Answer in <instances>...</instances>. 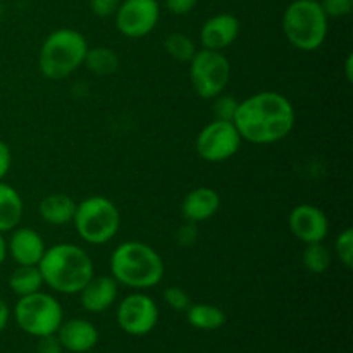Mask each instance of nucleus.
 <instances>
[{"label":"nucleus","instance_id":"obj_34","mask_svg":"<svg viewBox=\"0 0 353 353\" xmlns=\"http://www.w3.org/2000/svg\"><path fill=\"white\" fill-rule=\"evenodd\" d=\"M9 305L6 303V300L0 299V333L7 327V323H9Z\"/></svg>","mask_w":353,"mask_h":353},{"label":"nucleus","instance_id":"obj_6","mask_svg":"<svg viewBox=\"0 0 353 353\" xmlns=\"http://www.w3.org/2000/svg\"><path fill=\"white\" fill-rule=\"evenodd\" d=\"M72 224L83 241L90 245H105L114 240L119 231L121 214L112 200L93 195L76 205Z\"/></svg>","mask_w":353,"mask_h":353},{"label":"nucleus","instance_id":"obj_4","mask_svg":"<svg viewBox=\"0 0 353 353\" xmlns=\"http://www.w3.org/2000/svg\"><path fill=\"white\" fill-rule=\"evenodd\" d=\"M88 43L79 31L61 28L48 34L38 52V68L47 79H64L85 62Z\"/></svg>","mask_w":353,"mask_h":353},{"label":"nucleus","instance_id":"obj_3","mask_svg":"<svg viewBox=\"0 0 353 353\" xmlns=\"http://www.w3.org/2000/svg\"><path fill=\"white\" fill-rule=\"evenodd\" d=\"M164 261L155 248L143 241H124L110 255V276L126 288L143 292L164 278Z\"/></svg>","mask_w":353,"mask_h":353},{"label":"nucleus","instance_id":"obj_7","mask_svg":"<svg viewBox=\"0 0 353 353\" xmlns=\"http://www.w3.org/2000/svg\"><path fill=\"white\" fill-rule=\"evenodd\" d=\"M14 319L26 334L37 338L54 336L64 321V310L59 300L40 292L19 296L14 307Z\"/></svg>","mask_w":353,"mask_h":353},{"label":"nucleus","instance_id":"obj_22","mask_svg":"<svg viewBox=\"0 0 353 353\" xmlns=\"http://www.w3.org/2000/svg\"><path fill=\"white\" fill-rule=\"evenodd\" d=\"M83 65L97 76H110L119 69V57L109 47H88Z\"/></svg>","mask_w":353,"mask_h":353},{"label":"nucleus","instance_id":"obj_17","mask_svg":"<svg viewBox=\"0 0 353 353\" xmlns=\"http://www.w3.org/2000/svg\"><path fill=\"white\" fill-rule=\"evenodd\" d=\"M221 207V196L209 186L192 190L181 202V214L188 223H205L212 219Z\"/></svg>","mask_w":353,"mask_h":353},{"label":"nucleus","instance_id":"obj_1","mask_svg":"<svg viewBox=\"0 0 353 353\" xmlns=\"http://www.w3.org/2000/svg\"><path fill=\"white\" fill-rule=\"evenodd\" d=\"M295 107L278 92H259L240 102L234 126L241 140L255 145L281 141L295 128Z\"/></svg>","mask_w":353,"mask_h":353},{"label":"nucleus","instance_id":"obj_9","mask_svg":"<svg viewBox=\"0 0 353 353\" xmlns=\"http://www.w3.org/2000/svg\"><path fill=\"white\" fill-rule=\"evenodd\" d=\"M241 137L234 123L214 119L199 133L195 141L196 154L202 161L216 164L233 157L241 147Z\"/></svg>","mask_w":353,"mask_h":353},{"label":"nucleus","instance_id":"obj_28","mask_svg":"<svg viewBox=\"0 0 353 353\" xmlns=\"http://www.w3.org/2000/svg\"><path fill=\"white\" fill-rule=\"evenodd\" d=\"M321 9L330 17H345L353 10V0H319Z\"/></svg>","mask_w":353,"mask_h":353},{"label":"nucleus","instance_id":"obj_24","mask_svg":"<svg viewBox=\"0 0 353 353\" xmlns=\"http://www.w3.org/2000/svg\"><path fill=\"white\" fill-rule=\"evenodd\" d=\"M164 48L169 57L178 62H190L195 55L196 47L192 38L185 33H171L164 41Z\"/></svg>","mask_w":353,"mask_h":353},{"label":"nucleus","instance_id":"obj_27","mask_svg":"<svg viewBox=\"0 0 353 353\" xmlns=\"http://www.w3.org/2000/svg\"><path fill=\"white\" fill-rule=\"evenodd\" d=\"M164 302L168 303L169 309L176 310V312H186L188 307L192 305L190 295L179 286H169L164 290Z\"/></svg>","mask_w":353,"mask_h":353},{"label":"nucleus","instance_id":"obj_33","mask_svg":"<svg viewBox=\"0 0 353 353\" xmlns=\"http://www.w3.org/2000/svg\"><path fill=\"white\" fill-rule=\"evenodd\" d=\"M41 345H40V352L41 353H61V343L57 340H54V336H47V338H40Z\"/></svg>","mask_w":353,"mask_h":353},{"label":"nucleus","instance_id":"obj_13","mask_svg":"<svg viewBox=\"0 0 353 353\" xmlns=\"http://www.w3.org/2000/svg\"><path fill=\"white\" fill-rule=\"evenodd\" d=\"M240 34V21L230 12H221L209 17L200 30V43L202 48L219 50L231 47Z\"/></svg>","mask_w":353,"mask_h":353},{"label":"nucleus","instance_id":"obj_30","mask_svg":"<svg viewBox=\"0 0 353 353\" xmlns=\"http://www.w3.org/2000/svg\"><path fill=\"white\" fill-rule=\"evenodd\" d=\"M174 238H176V241L179 243V247H192V245L196 241V238H199L196 224L195 223H188V221H186L183 226L178 228Z\"/></svg>","mask_w":353,"mask_h":353},{"label":"nucleus","instance_id":"obj_20","mask_svg":"<svg viewBox=\"0 0 353 353\" xmlns=\"http://www.w3.org/2000/svg\"><path fill=\"white\" fill-rule=\"evenodd\" d=\"M186 319L195 330L214 331L226 324V314L219 307L210 303H195L186 310Z\"/></svg>","mask_w":353,"mask_h":353},{"label":"nucleus","instance_id":"obj_29","mask_svg":"<svg viewBox=\"0 0 353 353\" xmlns=\"http://www.w3.org/2000/svg\"><path fill=\"white\" fill-rule=\"evenodd\" d=\"M123 0H90V9L99 17H112Z\"/></svg>","mask_w":353,"mask_h":353},{"label":"nucleus","instance_id":"obj_16","mask_svg":"<svg viewBox=\"0 0 353 353\" xmlns=\"http://www.w3.org/2000/svg\"><path fill=\"white\" fill-rule=\"evenodd\" d=\"M55 334L61 347L72 353L90 352L99 341V331L86 319H69L65 323L62 321Z\"/></svg>","mask_w":353,"mask_h":353},{"label":"nucleus","instance_id":"obj_11","mask_svg":"<svg viewBox=\"0 0 353 353\" xmlns=\"http://www.w3.org/2000/svg\"><path fill=\"white\" fill-rule=\"evenodd\" d=\"M116 26L128 38H143L155 30L161 17L157 0H123L117 7Z\"/></svg>","mask_w":353,"mask_h":353},{"label":"nucleus","instance_id":"obj_35","mask_svg":"<svg viewBox=\"0 0 353 353\" xmlns=\"http://www.w3.org/2000/svg\"><path fill=\"white\" fill-rule=\"evenodd\" d=\"M7 259V241L3 238V233H0V265L6 262Z\"/></svg>","mask_w":353,"mask_h":353},{"label":"nucleus","instance_id":"obj_31","mask_svg":"<svg viewBox=\"0 0 353 353\" xmlns=\"http://www.w3.org/2000/svg\"><path fill=\"white\" fill-rule=\"evenodd\" d=\"M165 9L174 16H185L196 7L199 0H164Z\"/></svg>","mask_w":353,"mask_h":353},{"label":"nucleus","instance_id":"obj_15","mask_svg":"<svg viewBox=\"0 0 353 353\" xmlns=\"http://www.w3.org/2000/svg\"><path fill=\"white\" fill-rule=\"evenodd\" d=\"M119 285L112 276H93L79 292V300L86 312L100 314L116 303Z\"/></svg>","mask_w":353,"mask_h":353},{"label":"nucleus","instance_id":"obj_14","mask_svg":"<svg viewBox=\"0 0 353 353\" xmlns=\"http://www.w3.org/2000/svg\"><path fill=\"white\" fill-rule=\"evenodd\" d=\"M45 241L33 228H19L12 230L7 243V254L12 257L17 265H38L43 257Z\"/></svg>","mask_w":353,"mask_h":353},{"label":"nucleus","instance_id":"obj_26","mask_svg":"<svg viewBox=\"0 0 353 353\" xmlns=\"http://www.w3.org/2000/svg\"><path fill=\"white\" fill-rule=\"evenodd\" d=\"M334 252H336L341 264L347 265V268H352L353 264V230L352 228H347V230H343L340 234H338L336 241H334Z\"/></svg>","mask_w":353,"mask_h":353},{"label":"nucleus","instance_id":"obj_21","mask_svg":"<svg viewBox=\"0 0 353 353\" xmlns=\"http://www.w3.org/2000/svg\"><path fill=\"white\" fill-rule=\"evenodd\" d=\"M43 278L38 265H17L9 276V286L14 295L26 296L43 288Z\"/></svg>","mask_w":353,"mask_h":353},{"label":"nucleus","instance_id":"obj_23","mask_svg":"<svg viewBox=\"0 0 353 353\" xmlns=\"http://www.w3.org/2000/svg\"><path fill=\"white\" fill-rule=\"evenodd\" d=\"M303 268L312 274H323L330 269L333 262V252L330 247L324 245V241H316V243H307L302 254Z\"/></svg>","mask_w":353,"mask_h":353},{"label":"nucleus","instance_id":"obj_32","mask_svg":"<svg viewBox=\"0 0 353 353\" xmlns=\"http://www.w3.org/2000/svg\"><path fill=\"white\" fill-rule=\"evenodd\" d=\"M10 164H12V154H10L9 145L0 140V181H3V178L7 176Z\"/></svg>","mask_w":353,"mask_h":353},{"label":"nucleus","instance_id":"obj_18","mask_svg":"<svg viewBox=\"0 0 353 353\" xmlns=\"http://www.w3.org/2000/svg\"><path fill=\"white\" fill-rule=\"evenodd\" d=\"M76 205L78 203L64 193H52L41 199L40 205H38V212L40 217L47 224L52 226H64V224L72 223L76 212Z\"/></svg>","mask_w":353,"mask_h":353},{"label":"nucleus","instance_id":"obj_36","mask_svg":"<svg viewBox=\"0 0 353 353\" xmlns=\"http://www.w3.org/2000/svg\"><path fill=\"white\" fill-rule=\"evenodd\" d=\"M352 69H353V57H352V55H348L347 62H345V71H347V81H350V83H352V78H353Z\"/></svg>","mask_w":353,"mask_h":353},{"label":"nucleus","instance_id":"obj_12","mask_svg":"<svg viewBox=\"0 0 353 353\" xmlns=\"http://www.w3.org/2000/svg\"><path fill=\"white\" fill-rule=\"evenodd\" d=\"M288 226L293 236L305 245L324 241L330 233V219L326 212L312 203H300L293 207L288 217Z\"/></svg>","mask_w":353,"mask_h":353},{"label":"nucleus","instance_id":"obj_10","mask_svg":"<svg viewBox=\"0 0 353 353\" xmlns=\"http://www.w3.org/2000/svg\"><path fill=\"white\" fill-rule=\"evenodd\" d=\"M159 309L154 299L137 292L124 296L117 309V323L121 330L133 336H145L157 326Z\"/></svg>","mask_w":353,"mask_h":353},{"label":"nucleus","instance_id":"obj_25","mask_svg":"<svg viewBox=\"0 0 353 353\" xmlns=\"http://www.w3.org/2000/svg\"><path fill=\"white\" fill-rule=\"evenodd\" d=\"M214 100V116L219 121H230L233 123L234 116H236V110L240 102L234 99L233 95H228V93H221Z\"/></svg>","mask_w":353,"mask_h":353},{"label":"nucleus","instance_id":"obj_8","mask_svg":"<svg viewBox=\"0 0 353 353\" xmlns=\"http://www.w3.org/2000/svg\"><path fill=\"white\" fill-rule=\"evenodd\" d=\"M190 64V79L195 93L202 99L212 100L224 93L231 78L230 59L219 50H196Z\"/></svg>","mask_w":353,"mask_h":353},{"label":"nucleus","instance_id":"obj_2","mask_svg":"<svg viewBox=\"0 0 353 353\" xmlns=\"http://www.w3.org/2000/svg\"><path fill=\"white\" fill-rule=\"evenodd\" d=\"M38 269L50 290L76 295L95 276L93 262L85 248L74 243H57L47 248Z\"/></svg>","mask_w":353,"mask_h":353},{"label":"nucleus","instance_id":"obj_5","mask_svg":"<svg viewBox=\"0 0 353 353\" xmlns=\"http://www.w3.org/2000/svg\"><path fill=\"white\" fill-rule=\"evenodd\" d=\"M283 33L302 52L323 47L327 37V16L321 9L319 0H293L283 14Z\"/></svg>","mask_w":353,"mask_h":353},{"label":"nucleus","instance_id":"obj_19","mask_svg":"<svg viewBox=\"0 0 353 353\" xmlns=\"http://www.w3.org/2000/svg\"><path fill=\"white\" fill-rule=\"evenodd\" d=\"M24 214V203L14 186L0 181V233H7L19 226Z\"/></svg>","mask_w":353,"mask_h":353}]
</instances>
